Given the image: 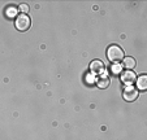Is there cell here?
I'll return each mask as SVG.
<instances>
[{
	"mask_svg": "<svg viewBox=\"0 0 147 140\" xmlns=\"http://www.w3.org/2000/svg\"><path fill=\"white\" fill-rule=\"evenodd\" d=\"M107 57H108V60L111 61V62L117 64L121 60H124L125 55L120 46H111V47H108V50H107Z\"/></svg>",
	"mask_w": 147,
	"mask_h": 140,
	"instance_id": "cell-1",
	"label": "cell"
},
{
	"mask_svg": "<svg viewBox=\"0 0 147 140\" xmlns=\"http://www.w3.org/2000/svg\"><path fill=\"white\" fill-rule=\"evenodd\" d=\"M30 18H29V16H26V14H20L18 17H17L16 19V27L17 30L20 31H26L29 30V27H30Z\"/></svg>",
	"mask_w": 147,
	"mask_h": 140,
	"instance_id": "cell-2",
	"label": "cell"
},
{
	"mask_svg": "<svg viewBox=\"0 0 147 140\" xmlns=\"http://www.w3.org/2000/svg\"><path fill=\"white\" fill-rule=\"evenodd\" d=\"M122 96H124V99L126 100V101H134V100L138 97V91H137V88L133 87V86H126Z\"/></svg>",
	"mask_w": 147,
	"mask_h": 140,
	"instance_id": "cell-3",
	"label": "cell"
},
{
	"mask_svg": "<svg viewBox=\"0 0 147 140\" xmlns=\"http://www.w3.org/2000/svg\"><path fill=\"white\" fill-rule=\"evenodd\" d=\"M121 80H122V83H125V84H128V86H130L131 83H134V80H136V74H134L133 72H125V73H122V75H121Z\"/></svg>",
	"mask_w": 147,
	"mask_h": 140,
	"instance_id": "cell-4",
	"label": "cell"
},
{
	"mask_svg": "<svg viewBox=\"0 0 147 140\" xmlns=\"http://www.w3.org/2000/svg\"><path fill=\"white\" fill-rule=\"evenodd\" d=\"M90 69H91L92 73H102L103 69H104V64H103L100 60H95V61H92L91 62Z\"/></svg>",
	"mask_w": 147,
	"mask_h": 140,
	"instance_id": "cell-5",
	"label": "cell"
},
{
	"mask_svg": "<svg viewBox=\"0 0 147 140\" xmlns=\"http://www.w3.org/2000/svg\"><path fill=\"white\" fill-rule=\"evenodd\" d=\"M96 86L99 88H107L109 86V78L106 74H103L102 77H99L96 79Z\"/></svg>",
	"mask_w": 147,
	"mask_h": 140,
	"instance_id": "cell-6",
	"label": "cell"
},
{
	"mask_svg": "<svg viewBox=\"0 0 147 140\" xmlns=\"http://www.w3.org/2000/svg\"><path fill=\"white\" fill-rule=\"evenodd\" d=\"M136 65H137V62L134 57H124V60H122V68L133 69V68H136Z\"/></svg>",
	"mask_w": 147,
	"mask_h": 140,
	"instance_id": "cell-7",
	"label": "cell"
},
{
	"mask_svg": "<svg viewBox=\"0 0 147 140\" xmlns=\"http://www.w3.org/2000/svg\"><path fill=\"white\" fill-rule=\"evenodd\" d=\"M137 87L142 91H144L147 88V77L146 75H141V77L137 78Z\"/></svg>",
	"mask_w": 147,
	"mask_h": 140,
	"instance_id": "cell-8",
	"label": "cell"
},
{
	"mask_svg": "<svg viewBox=\"0 0 147 140\" xmlns=\"http://www.w3.org/2000/svg\"><path fill=\"white\" fill-rule=\"evenodd\" d=\"M5 16L8 17V18H14V17L17 16V8L13 5H9L8 8L5 9Z\"/></svg>",
	"mask_w": 147,
	"mask_h": 140,
	"instance_id": "cell-9",
	"label": "cell"
},
{
	"mask_svg": "<svg viewBox=\"0 0 147 140\" xmlns=\"http://www.w3.org/2000/svg\"><path fill=\"white\" fill-rule=\"evenodd\" d=\"M121 72H122V66L120 65V64H115V65L111 66V73H112L113 75L120 74Z\"/></svg>",
	"mask_w": 147,
	"mask_h": 140,
	"instance_id": "cell-10",
	"label": "cell"
},
{
	"mask_svg": "<svg viewBox=\"0 0 147 140\" xmlns=\"http://www.w3.org/2000/svg\"><path fill=\"white\" fill-rule=\"evenodd\" d=\"M20 11L22 12V14H26L29 12V5L28 4H21L20 5Z\"/></svg>",
	"mask_w": 147,
	"mask_h": 140,
	"instance_id": "cell-11",
	"label": "cell"
},
{
	"mask_svg": "<svg viewBox=\"0 0 147 140\" xmlns=\"http://www.w3.org/2000/svg\"><path fill=\"white\" fill-rule=\"evenodd\" d=\"M86 82L89 83V84H92V83H95L96 80H95L94 75H92V74H89V75H86Z\"/></svg>",
	"mask_w": 147,
	"mask_h": 140,
	"instance_id": "cell-12",
	"label": "cell"
}]
</instances>
